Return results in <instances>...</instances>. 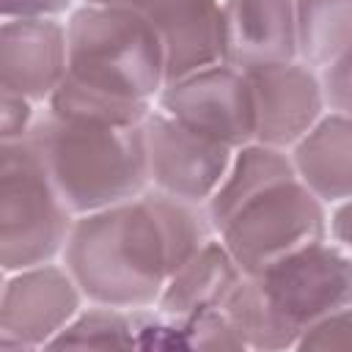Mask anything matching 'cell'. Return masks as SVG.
<instances>
[{"mask_svg": "<svg viewBox=\"0 0 352 352\" xmlns=\"http://www.w3.org/2000/svg\"><path fill=\"white\" fill-rule=\"evenodd\" d=\"M214 234L204 204L148 187L138 198L77 214L63 264L91 302L157 305L168 278Z\"/></svg>", "mask_w": 352, "mask_h": 352, "instance_id": "obj_1", "label": "cell"}, {"mask_svg": "<svg viewBox=\"0 0 352 352\" xmlns=\"http://www.w3.org/2000/svg\"><path fill=\"white\" fill-rule=\"evenodd\" d=\"M25 140L38 151L58 195L74 214L116 206L151 187L143 124L72 121L47 110Z\"/></svg>", "mask_w": 352, "mask_h": 352, "instance_id": "obj_2", "label": "cell"}, {"mask_svg": "<svg viewBox=\"0 0 352 352\" xmlns=\"http://www.w3.org/2000/svg\"><path fill=\"white\" fill-rule=\"evenodd\" d=\"M66 36L72 82L121 102H148L165 88L162 38L138 8L85 3Z\"/></svg>", "mask_w": 352, "mask_h": 352, "instance_id": "obj_3", "label": "cell"}, {"mask_svg": "<svg viewBox=\"0 0 352 352\" xmlns=\"http://www.w3.org/2000/svg\"><path fill=\"white\" fill-rule=\"evenodd\" d=\"M74 212L58 195L38 151L22 140L0 143V261L19 272L63 253Z\"/></svg>", "mask_w": 352, "mask_h": 352, "instance_id": "obj_4", "label": "cell"}, {"mask_svg": "<svg viewBox=\"0 0 352 352\" xmlns=\"http://www.w3.org/2000/svg\"><path fill=\"white\" fill-rule=\"evenodd\" d=\"M250 278L267 319V349L297 346L311 324L352 305V256L324 239L283 256Z\"/></svg>", "mask_w": 352, "mask_h": 352, "instance_id": "obj_5", "label": "cell"}, {"mask_svg": "<svg viewBox=\"0 0 352 352\" xmlns=\"http://www.w3.org/2000/svg\"><path fill=\"white\" fill-rule=\"evenodd\" d=\"M245 275L327 236L324 201L300 179H283L242 204L217 231Z\"/></svg>", "mask_w": 352, "mask_h": 352, "instance_id": "obj_6", "label": "cell"}, {"mask_svg": "<svg viewBox=\"0 0 352 352\" xmlns=\"http://www.w3.org/2000/svg\"><path fill=\"white\" fill-rule=\"evenodd\" d=\"M160 110L234 151L256 140V107L248 72L228 60L168 82L160 91Z\"/></svg>", "mask_w": 352, "mask_h": 352, "instance_id": "obj_7", "label": "cell"}, {"mask_svg": "<svg viewBox=\"0 0 352 352\" xmlns=\"http://www.w3.org/2000/svg\"><path fill=\"white\" fill-rule=\"evenodd\" d=\"M143 135L151 187L206 206L231 168L234 148L192 132L165 110L148 113L143 121Z\"/></svg>", "mask_w": 352, "mask_h": 352, "instance_id": "obj_8", "label": "cell"}, {"mask_svg": "<svg viewBox=\"0 0 352 352\" xmlns=\"http://www.w3.org/2000/svg\"><path fill=\"white\" fill-rule=\"evenodd\" d=\"M82 297L85 294L66 267L47 261L14 272L0 297V346H50V341L80 314Z\"/></svg>", "mask_w": 352, "mask_h": 352, "instance_id": "obj_9", "label": "cell"}, {"mask_svg": "<svg viewBox=\"0 0 352 352\" xmlns=\"http://www.w3.org/2000/svg\"><path fill=\"white\" fill-rule=\"evenodd\" d=\"M256 107V143L289 148L324 113L322 77L302 58L248 72Z\"/></svg>", "mask_w": 352, "mask_h": 352, "instance_id": "obj_10", "label": "cell"}, {"mask_svg": "<svg viewBox=\"0 0 352 352\" xmlns=\"http://www.w3.org/2000/svg\"><path fill=\"white\" fill-rule=\"evenodd\" d=\"M69 69V36L52 16H14L0 28V85L47 102Z\"/></svg>", "mask_w": 352, "mask_h": 352, "instance_id": "obj_11", "label": "cell"}, {"mask_svg": "<svg viewBox=\"0 0 352 352\" xmlns=\"http://www.w3.org/2000/svg\"><path fill=\"white\" fill-rule=\"evenodd\" d=\"M165 47V85L226 60L223 0H138Z\"/></svg>", "mask_w": 352, "mask_h": 352, "instance_id": "obj_12", "label": "cell"}, {"mask_svg": "<svg viewBox=\"0 0 352 352\" xmlns=\"http://www.w3.org/2000/svg\"><path fill=\"white\" fill-rule=\"evenodd\" d=\"M223 19L226 60L245 72L300 55L294 0H223Z\"/></svg>", "mask_w": 352, "mask_h": 352, "instance_id": "obj_13", "label": "cell"}, {"mask_svg": "<svg viewBox=\"0 0 352 352\" xmlns=\"http://www.w3.org/2000/svg\"><path fill=\"white\" fill-rule=\"evenodd\" d=\"M242 275V267L228 253L223 239H209L168 278L157 308L170 316H195L204 311H214L226 302Z\"/></svg>", "mask_w": 352, "mask_h": 352, "instance_id": "obj_14", "label": "cell"}, {"mask_svg": "<svg viewBox=\"0 0 352 352\" xmlns=\"http://www.w3.org/2000/svg\"><path fill=\"white\" fill-rule=\"evenodd\" d=\"M297 176L327 204L352 198V118L322 116L294 146Z\"/></svg>", "mask_w": 352, "mask_h": 352, "instance_id": "obj_15", "label": "cell"}, {"mask_svg": "<svg viewBox=\"0 0 352 352\" xmlns=\"http://www.w3.org/2000/svg\"><path fill=\"white\" fill-rule=\"evenodd\" d=\"M294 176H297V168H294L292 154H286V148L264 146L256 140L236 148L226 179L220 182L214 195L206 201V212H209L214 231H220L234 217V212L242 204H248L253 195Z\"/></svg>", "mask_w": 352, "mask_h": 352, "instance_id": "obj_16", "label": "cell"}, {"mask_svg": "<svg viewBox=\"0 0 352 352\" xmlns=\"http://www.w3.org/2000/svg\"><path fill=\"white\" fill-rule=\"evenodd\" d=\"M297 50L308 66H327L352 50V0H294Z\"/></svg>", "mask_w": 352, "mask_h": 352, "instance_id": "obj_17", "label": "cell"}, {"mask_svg": "<svg viewBox=\"0 0 352 352\" xmlns=\"http://www.w3.org/2000/svg\"><path fill=\"white\" fill-rule=\"evenodd\" d=\"M50 346H91V349H132L138 346L132 308H116L94 302L88 311H80L52 341Z\"/></svg>", "mask_w": 352, "mask_h": 352, "instance_id": "obj_18", "label": "cell"}, {"mask_svg": "<svg viewBox=\"0 0 352 352\" xmlns=\"http://www.w3.org/2000/svg\"><path fill=\"white\" fill-rule=\"evenodd\" d=\"M297 349H352V305L311 324L300 336Z\"/></svg>", "mask_w": 352, "mask_h": 352, "instance_id": "obj_19", "label": "cell"}, {"mask_svg": "<svg viewBox=\"0 0 352 352\" xmlns=\"http://www.w3.org/2000/svg\"><path fill=\"white\" fill-rule=\"evenodd\" d=\"M322 91H324V104L333 113L352 118V50L324 66Z\"/></svg>", "mask_w": 352, "mask_h": 352, "instance_id": "obj_20", "label": "cell"}, {"mask_svg": "<svg viewBox=\"0 0 352 352\" xmlns=\"http://www.w3.org/2000/svg\"><path fill=\"white\" fill-rule=\"evenodd\" d=\"M30 126H33V102L19 96V94L3 91V102H0V143L22 140Z\"/></svg>", "mask_w": 352, "mask_h": 352, "instance_id": "obj_21", "label": "cell"}, {"mask_svg": "<svg viewBox=\"0 0 352 352\" xmlns=\"http://www.w3.org/2000/svg\"><path fill=\"white\" fill-rule=\"evenodd\" d=\"M72 0H3V16H55L63 14Z\"/></svg>", "mask_w": 352, "mask_h": 352, "instance_id": "obj_22", "label": "cell"}, {"mask_svg": "<svg viewBox=\"0 0 352 352\" xmlns=\"http://www.w3.org/2000/svg\"><path fill=\"white\" fill-rule=\"evenodd\" d=\"M330 234L341 248L352 253V198L341 201L338 209L330 214Z\"/></svg>", "mask_w": 352, "mask_h": 352, "instance_id": "obj_23", "label": "cell"}, {"mask_svg": "<svg viewBox=\"0 0 352 352\" xmlns=\"http://www.w3.org/2000/svg\"><path fill=\"white\" fill-rule=\"evenodd\" d=\"M85 3H91V6H129V8L138 6V0H85Z\"/></svg>", "mask_w": 352, "mask_h": 352, "instance_id": "obj_24", "label": "cell"}]
</instances>
